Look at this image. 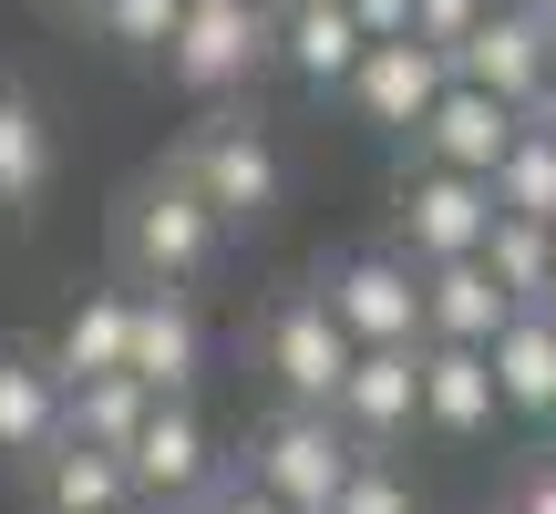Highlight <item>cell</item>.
<instances>
[{
    "instance_id": "1",
    "label": "cell",
    "mask_w": 556,
    "mask_h": 514,
    "mask_svg": "<svg viewBox=\"0 0 556 514\" xmlns=\"http://www.w3.org/2000/svg\"><path fill=\"white\" fill-rule=\"evenodd\" d=\"M227 247H238L227 217L176 176V165H155V176L124 185V206H114V268H124V288H197V278L227 268Z\"/></svg>"
},
{
    "instance_id": "2",
    "label": "cell",
    "mask_w": 556,
    "mask_h": 514,
    "mask_svg": "<svg viewBox=\"0 0 556 514\" xmlns=\"http://www.w3.org/2000/svg\"><path fill=\"white\" fill-rule=\"evenodd\" d=\"M165 165H176V176L227 217V237H258L278 206H289V155H278V134L248 114V103H206Z\"/></svg>"
},
{
    "instance_id": "3",
    "label": "cell",
    "mask_w": 556,
    "mask_h": 514,
    "mask_svg": "<svg viewBox=\"0 0 556 514\" xmlns=\"http://www.w3.org/2000/svg\"><path fill=\"white\" fill-rule=\"evenodd\" d=\"M351 463H361V442L340 433L319 401H268V422L248 433L238 474H248V484H268L289 514H330V494L351 484Z\"/></svg>"
},
{
    "instance_id": "4",
    "label": "cell",
    "mask_w": 556,
    "mask_h": 514,
    "mask_svg": "<svg viewBox=\"0 0 556 514\" xmlns=\"http://www.w3.org/2000/svg\"><path fill=\"white\" fill-rule=\"evenodd\" d=\"M248 360H258L268 401H319V412H330L340 371H351V330L330 319L319 288H278L258 309V330H248Z\"/></svg>"
},
{
    "instance_id": "5",
    "label": "cell",
    "mask_w": 556,
    "mask_h": 514,
    "mask_svg": "<svg viewBox=\"0 0 556 514\" xmlns=\"http://www.w3.org/2000/svg\"><path fill=\"white\" fill-rule=\"evenodd\" d=\"M165 82L197 103H238L268 73V0H186L176 41H165Z\"/></svg>"
},
{
    "instance_id": "6",
    "label": "cell",
    "mask_w": 556,
    "mask_h": 514,
    "mask_svg": "<svg viewBox=\"0 0 556 514\" xmlns=\"http://www.w3.org/2000/svg\"><path fill=\"white\" fill-rule=\"evenodd\" d=\"M319 298H330V319L351 330V350H413L422 339V268L392 237L330 257V268H319Z\"/></svg>"
},
{
    "instance_id": "7",
    "label": "cell",
    "mask_w": 556,
    "mask_h": 514,
    "mask_svg": "<svg viewBox=\"0 0 556 514\" xmlns=\"http://www.w3.org/2000/svg\"><path fill=\"white\" fill-rule=\"evenodd\" d=\"M124 474H135V514H197L217 494L227 453H217L197 401H155V412L135 422V442H124Z\"/></svg>"
},
{
    "instance_id": "8",
    "label": "cell",
    "mask_w": 556,
    "mask_h": 514,
    "mask_svg": "<svg viewBox=\"0 0 556 514\" xmlns=\"http://www.w3.org/2000/svg\"><path fill=\"white\" fill-rule=\"evenodd\" d=\"M484 227H495V185H484V176H454V165H433V155H413L392 176V247L413 257V268L475 257Z\"/></svg>"
},
{
    "instance_id": "9",
    "label": "cell",
    "mask_w": 556,
    "mask_h": 514,
    "mask_svg": "<svg viewBox=\"0 0 556 514\" xmlns=\"http://www.w3.org/2000/svg\"><path fill=\"white\" fill-rule=\"evenodd\" d=\"M330 422L361 453H402L422 433V339L413 350H351V371L330 391Z\"/></svg>"
},
{
    "instance_id": "10",
    "label": "cell",
    "mask_w": 556,
    "mask_h": 514,
    "mask_svg": "<svg viewBox=\"0 0 556 514\" xmlns=\"http://www.w3.org/2000/svg\"><path fill=\"white\" fill-rule=\"evenodd\" d=\"M443 82H454V62L433 52V41H371V52L351 62V82H340V103H351L361 124H371V134H413L422 114H433V93Z\"/></svg>"
},
{
    "instance_id": "11",
    "label": "cell",
    "mask_w": 556,
    "mask_h": 514,
    "mask_svg": "<svg viewBox=\"0 0 556 514\" xmlns=\"http://www.w3.org/2000/svg\"><path fill=\"white\" fill-rule=\"evenodd\" d=\"M454 82H484L516 114H546V11H484L475 31L454 41Z\"/></svg>"
},
{
    "instance_id": "12",
    "label": "cell",
    "mask_w": 556,
    "mask_h": 514,
    "mask_svg": "<svg viewBox=\"0 0 556 514\" xmlns=\"http://www.w3.org/2000/svg\"><path fill=\"white\" fill-rule=\"evenodd\" d=\"M371 52V31L351 21V0H268V62L309 93H340L351 62Z\"/></svg>"
},
{
    "instance_id": "13",
    "label": "cell",
    "mask_w": 556,
    "mask_h": 514,
    "mask_svg": "<svg viewBox=\"0 0 556 514\" xmlns=\"http://www.w3.org/2000/svg\"><path fill=\"white\" fill-rule=\"evenodd\" d=\"M124 371H135L155 401H197V381H206V330H197V309H186V288H135Z\"/></svg>"
},
{
    "instance_id": "14",
    "label": "cell",
    "mask_w": 556,
    "mask_h": 514,
    "mask_svg": "<svg viewBox=\"0 0 556 514\" xmlns=\"http://www.w3.org/2000/svg\"><path fill=\"white\" fill-rule=\"evenodd\" d=\"M505 391H495V360L475 339H422V433L433 442H495Z\"/></svg>"
},
{
    "instance_id": "15",
    "label": "cell",
    "mask_w": 556,
    "mask_h": 514,
    "mask_svg": "<svg viewBox=\"0 0 556 514\" xmlns=\"http://www.w3.org/2000/svg\"><path fill=\"white\" fill-rule=\"evenodd\" d=\"M21 514H135V474H124V453L62 433L41 463H21Z\"/></svg>"
},
{
    "instance_id": "16",
    "label": "cell",
    "mask_w": 556,
    "mask_h": 514,
    "mask_svg": "<svg viewBox=\"0 0 556 514\" xmlns=\"http://www.w3.org/2000/svg\"><path fill=\"white\" fill-rule=\"evenodd\" d=\"M516 103H495L484 82H443L433 93V114L413 124V155H433V165H454V176H495L505 165V144H516Z\"/></svg>"
},
{
    "instance_id": "17",
    "label": "cell",
    "mask_w": 556,
    "mask_h": 514,
    "mask_svg": "<svg viewBox=\"0 0 556 514\" xmlns=\"http://www.w3.org/2000/svg\"><path fill=\"white\" fill-rule=\"evenodd\" d=\"M62 442V371L41 339H0V474L41 463Z\"/></svg>"
},
{
    "instance_id": "18",
    "label": "cell",
    "mask_w": 556,
    "mask_h": 514,
    "mask_svg": "<svg viewBox=\"0 0 556 514\" xmlns=\"http://www.w3.org/2000/svg\"><path fill=\"white\" fill-rule=\"evenodd\" d=\"M484 360H495V391H505V422H536L556 433V309H516L495 339H484Z\"/></svg>"
},
{
    "instance_id": "19",
    "label": "cell",
    "mask_w": 556,
    "mask_h": 514,
    "mask_svg": "<svg viewBox=\"0 0 556 514\" xmlns=\"http://www.w3.org/2000/svg\"><path fill=\"white\" fill-rule=\"evenodd\" d=\"M52 176H62V144H52V114H41V93L0 82V217H41Z\"/></svg>"
},
{
    "instance_id": "20",
    "label": "cell",
    "mask_w": 556,
    "mask_h": 514,
    "mask_svg": "<svg viewBox=\"0 0 556 514\" xmlns=\"http://www.w3.org/2000/svg\"><path fill=\"white\" fill-rule=\"evenodd\" d=\"M505 319H516V298L495 288V268L484 257H433L422 268V339H495Z\"/></svg>"
},
{
    "instance_id": "21",
    "label": "cell",
    "mask_w": 556,
    "mask_h": 514,
    "mask_svg": "<svg viewBox=\"0 0 556 514\" xmlns=\"http://www.w3.org/2000/svg\"><path fill=\"white\" fill-rule=\"evenodd\" d=\"M124 330H135V288H93L62 309V330L41 339L62 381H93V371H124Z\"/></svg>"
},
{
    "instance_id": "22",
    "label": "cell",
    "mask_w": 556,
    "mask_h": 514,
    "mask_svg": "<svg viewBox=\"0 0 556 514\" xmlns=\"http://www.w3.org/2000/svg\"><path fill=\"white\" fill-rule=\"evenodd\" d=\"M144 412H155V391H144L135 371H93V381H62V433L103 442V453H124Z\"/></svg>"
},
{
    "instance_id": "23",
    "label": "cell",
    "mask_w": 556,
    "mask_h": 514,
    "mask_svg": "<svg viewBox=\"0 0 556 514\" xmlns=\"http://www.w3.org/2000/svg\"><path fill=\"white\" fill-rule=\"evenodd\" d=\"M484 185H495L505 217L556 227V124H546V114H526V124H516V144H505V165H495Z\"/></svg>"
},
{
    "instance_id": "24",
    "label": "cell",
    "mask_w": 556,
    "mask_h": 514,
    "mask_svg": "<svg viewBox=\"0 0 556 514\" xmlns=\"http://www.w3.org/2000/svg\"><path fill=\"white\" fill-rule=\"evenodd\" d=\"M475 257L495 268V288L516 298V309H536V298H546V227L536 217H505V206H495V227H484Z\"/></svg>"
},
{
    "instance_id": "25",
    "label": "cell",
    "mask_w": 556,
    "mask_h": 514,
    "mask_svg": "<svg viewBox=\"0 0 556 514\" xmlns=\"http://www.w3.org/2000/svg\"><path fill=\"white\" fill-rule=\"evenodd\" d=\"M176 21H186V0H103L83 31H93L103 52H124V62H155L165 41H176Z\"/></svg>"
},
{
    "instance_id": "26",
    "label": "cell",
    "mask_w": 556,
    "mask_h": 514,
    "mask_svg": "<svg viewBox=\"0 0 556 514\" xmlns=\"http://www.w3.org/2000/svg\"><path fill=\"white\" fill-rule=\"evenodd\" d=\"M330 514H422V494H413V474H402V453H361L351 484L330 494Z\"/></svg>"
},
{
    "instance_id": "27",
    "label": "cell",
    "mask_w": 556,
    "mask_h": 514,
    "mask_svg": "<svg viewBox=\"0 0 556 514\" xmlns=\"http://www.w3.org/2000/svg\"><path fill=\"white\" fill-rule=\"evenodd\" d=\"M484 21V0H413V41H433L443 62H454V41Z\"/></svg>"
},
{
    "instance_id": "28",
    "label": "cell",
    "mask_w": 556,
    "mask_h": 514,
    "mask_svg": "<svg viewBox=\"0 0 556 514\" xmlns=\"http://www.w3.org/2000/svg\"><path fill=\"white\" fill-rule=\"evenodd\" d=\"M495 514H556V453H526L516 474H505V504Z\"/></svg>"
},
{
    "instance_id": "29",
    "label": "cell",
    "mask_w": 556,
    "mask_h": 514,
    "mask_svg": "<svg viewBox=\"0 0 556 514\" xmlns=\"http://www.w3.org/2000/svg\"><path fill=\"white\" fill-rule=\"evenodd\" d=\"M197 514H289V504H278V494H268V484H248V474H238V463H227V474H217V494H206Z\"/></svg>"
},
{
    "instance_id": "30",
    "label": "cell",
    "mask_w": 556,
    "mask_h": 514,
    "mask_svg": "<svg viewBox=\"0 0 556 514\" xmlns=\"http://www.w3.org/2000/svg\"><path fill=\"white\" fill-rule=\"evenodd\" d=\"M351 21L371 41H402V31H413V0H351Z\"/></svg>"
},
{
    "instance_id": "31",
    "label": "cell",
    "mask_w": 556,
    "mask_h": 514,
    "mask_svg": "<svg viewBox=\"0 0 556 514\" xmlns=\"http://www.w3.org/2000/svg\"><path fill=\"white\" fill-rule=\"evenodd\" d=\"M41 11H52V21H93L103 0H41Z\"/></svg>"
},
{
    "instance_id": "32",
    "label": "cell",
    "mask_w": 556,
    "mask_h": 514,
    "mask_svg": "<svg viewBox=\"0 0 556 514\" xmlns=\"http://www.w3.org/2000/svg\"><path fill=\"white\" fill-rule=\"evenodd\" d=\"M546 93H556V11H546Z\"/></svg>"
},
{
    "instance_id": "33",
    "label": "cell",
    "mask_w": 556,
    "mask_h": 514,
    "mask_svg": "<svg viewBox=\"0 0 556 514\" xmlns=\"http://www.w3.org/2000/svg\"><path fill=\"white\" fill-rule=\"evenodd\" d=\"M546 309H556V227H546Z\"/></svg>"
},
{
    "instance_id": "34",
    "label": "cell",
    "mask_w": 556,
    "mask_h": 514,
    "mask_svg": "<svg viewBox=\"0 0 556 514\" xmlns=\"http://www.w3.org/2000/svg\"><path fill=\"white\" fill-rule=\"evenodd\" d=\"M484 11H546V0H484Z\"/></svg>"
},
{
    "instance_id": "35",
    "label": "cell",
    "mask_w": 556,
    "mask_h": 514,
    "mask_svg": "<svg viewBox=\"0 0 556 514\" xmlns=\"http://www.w3.org/2000/svg\"><path fill=\"white\" fill-rule=\"evenodd\" d=\"M546 124H556V103H546Z\"/></svg>"
},
{
    "instance_id": "36",
    "label": "cell",
    "mask_w": 556,
    "mask_h": 514,
    "mask_svg": "<svg viewBox=\"0 0 556 514\" xmlns=\"http://www.w3.org/2000/svg\"><path fill=\"white\" fill-rule=\"evenodd\" d=\"M546 11H556V0H546Z\"/></svg>"
}]
</instances>
